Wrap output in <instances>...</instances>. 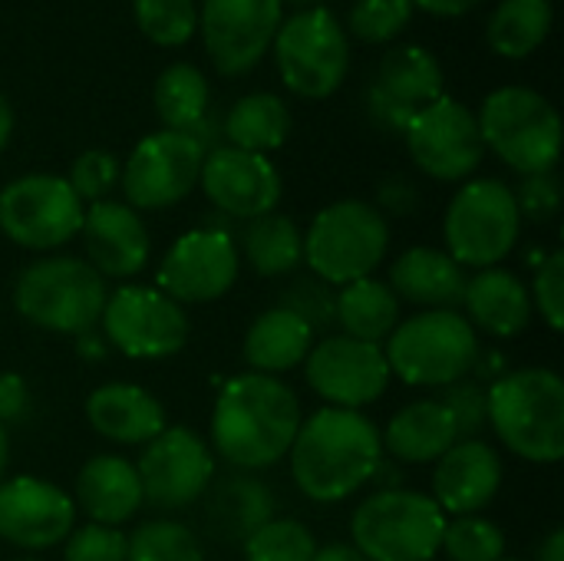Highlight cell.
Segmentation results:
<instances>
[{"label": "cell", "instance_id": "obj_4", "mask_svg": "<svg viewBox=\"0 0 564 561\" xmlns=\"http://www.w3.org/2000/svg\"><path fill=\"white\" fill-rule=\"evenodd\" d=\"M106 278L83 258L53 255L26 265L13 281V304L23 321L50 334H86L106 308Z\"/></svg>", "mask_w": 564, "mask_h": 561}, {"label": "cell", "instance_id": "obj_54", "mask_svg": "<svg viewBox=\"0 0 564 561\" xmlns=\"http://www.w3.org/2000/svg\"><path fill=\"white\" fill-rule=\"evenodd\" d=\"M10 136H13V106H10V99L0 93V152L7 149Z\"/></svg>", "mask_w": 564, "mask_h": 561}, {"label": "cell", "instance_id": "obj_18", "mask_svg": "<svg viewBox=\"0 0 564 561\" xmlns=\"http://www.w3.org/2000/svg\"><path fill=\"white\" fill-rule=\"evenodd\" d=\"M238 268L241 255L231 235L192 228L169 248L159 268V284L175 304H208L231 291Z\"/></svg>", "mask_w": 564, "mask_h": 561}, {"label": "cell", "instance_id": "obj_5", "mask_svg": "<svg viewBox=\"0 0 564 561\" xmlns=\"http://www.w3.org/2000/svg\"><path fill=\"white\" fill-rule=\"evenodd\" d=\"M482 145L522 175L555 172L562 152L558 109L529 86H502L486 96L479 116Z\"/></svg>", "mask_w": 564, "mask_h": 561}, {"label": "cell", "instance_id": "obj_11", "mask_svg": "<svg viewBox=\"0 0 564 561\" xmlns=\"http://www.w3.org/2000/svg\"><path fill=\"white\" fill-rule=\"evenodd\" d=\"M83 202L63 175H20L0 192V231L30 251H53L79 235Z\"/></svg>", "mask_w": 564, "mask_h": 561}, {"label": "cell", "instance_id": "obj_26", "mask_svg": "<svg viewBox=\"0 0 564 561\" xmlns=\"http://www.w3.org/2000/svg\"><path fill=\"white\" fill-rule=\"evenodd\" d=\"M466 271L440 248H410L390 268V288L400 301L430 308V311H456L466 294Z\"/></svg>", "mask_w": 564, "mask_h": 561}, {"label": "cell", "instance_id": "obj_31", "mask_svg": "<svg viewBox=\"0 0 564 561\" xmlns=\"http://www.w3.org/2000/svg\"><path fill=\"white\" fill-rule=\"evenodd\" d=\"M400 324V298L380 278H360L337 291V327L344 337L380 344Z\"/></svg>", "mask_w": 564, "mask_h": 561}, {"label": "cell", "instance_id": "obj_35", "mask_svg": "<svg viewBox=\"0 0 564 561\" xmlns=\"http://www.w3.org/2000/svg\"><path fill=\"white\" fill-rule=\"evenodd\" d=\"M155 112L172 132H192L208 116V79L192 63H175L155 79Z\"/></svg>", "mask_w": 564, "mask_h": 561}, {"label": "cell", "instance_id": "obj_41", "mask_svg": "<svg viewBox=\"0 0 564 561\" xmlns=\"http://www.w3.org/2000/svg\"><path fill=\"white\" fill-rule=\"evenodd\" d=\"M413 20L410 0H357L350 7L347 26L364 43H390Z\"/></svg>", "mask_w": 564, "mask_h": 561}, {"label": "cell", "instance_id": "obj_56", "mask_svg": "<svg viewBox=\"0 0 564 561\" xmlns=\"http://www.w3.org/2000/svg\"><path fill=\"white\" fill-rule=\"evenodd\" d=\"M284 3V0H281ZM288 3H297V7H311V3H321V0H288Z\"/></svg>", "mask_w": 564, "mask_h": 561}, {"label": "cell", "instance_id": "obj_23", "mask_svg": "<svg viewBox=\"0 0 564 561\" xmlns=\"http://www.w3.org/2000/svg\"><path fill=\"white\" fill-rule=\"evenodd\" d=\"M502 486V460L482 440H459L436 460L433 503L453 516H479Z\"/></svg>", "mask_w": 564, "mask_h": 561}, {"label": "cell", "instance_id": "obj_16", "mask_svg": "<svg viewBox=\"0 0 564 561\" xmlns=\"http://www.w3.org/2000/svg\"><path fill=\"white\" fill-rule=\"evenodd\" d=\"M281 0H205L198 30L221 76H245L271 50L281 26Z\"/></svg>", "mask_w": 564, "mask_h": 561}, {"label": "cell", "instance_id": "obj_20", "mask_svg": "<svg viewBox=\"0 0 564 561\" xmlns=\"http://www.w3.org/2000/svg\"><path fill=\"white\" fill-rule=\"evenodd\" d=\"M76 503L53 483L36 476H10L0 479V539L26 549L43 552L73 532Z\"/></svg>", "mask_w": 564, "mask_h": 561}, {"label": "cell", "instance_id": "obj_8", "mask_svg": "<svg viewBox=\"0 0 564 561\" xmlns=\"http://www.w3.org/2000/svg\"><path fill=\"white\" fill-rule=\"evenodd\" d=\"M354 549L367 561H430L446 532V513L433 496L387 489L364 499L350 519Z\"/></svg>", "mask_w": 564, "mask_h": 561}, {"label": "cell", "instance_id": "obj_39", "mask_svg": "<svg viewBox=\"0 0 564 561\" xmlns=\"http://www.w3.org/2000/svg\"><path fill=\"white\" fill-rule=\"evenodd\" d=\"M453 561H502L506 559V532L482 516H456L446 522L443 546Z\"/></svg>", "mask_w": 564, "mask_h": 561}, {"label": "cell", "instance_id": "obj_53", "mask_svg": "<svg viewBox=\"0 0 564 561\" xmlns=\"http://www.w3.org/2000/svg\"><path fill=\"white\" fill-rule=\"evenodd\" d=\"M539 561H564V532L562 529L549 532V539H545V542H542V549H539Z\"/></svg>", "mask_w": 564, "mask_h": 561}, {"label": "cell", "instance_id": "obj_10", "mask_svg": "<svg viewBox=\"0 0 564 561\" xmlns=\"http://www.w3.org/2000/svg\"><path fill=\"white\" fill-rule=\"evenodd\" d=\"M271 46L284 86L304 99L334 96L350 66L347 30L327 7L297 10L294 17L281 20Z\"/></svg>", "mask_w": 564, "mask_h": 561}, {"label": "cell", "instance_id": "obj_46", "mask_svg": "<svg viewBox=\"0 0 564 561\" xmlns=\"http://www.w3.org/2000/svg\"><path fill=\"white\" fill-rule=\"evenodd\" d=\"M519 215L529 222H552L562 208V182L555 172H539V175H525L522 185L512 192Z\"/></svg>", "mask_w": 564, "mask_h": 561}, {"label": "cell", "instance_id": "obj_47", "mask_svg": "<svg viewBox=\"0 0 564 561\" xmlns=\"http://www.w3.org/2000/svg\"><path fill=\"white\" fill-rule=\"evenodd\" d=\"M383 218L387 215H397V218H406L420 208V188L413 179L406 175H387L380 185H377V205H373Z\"/></svg>", "mask_w": 564, "mask_h": 561}, {"label": "cell", "instance_id": "obj_58", "mask_svg": "<svg viewBox=\"0 0 564 561\" xmlns=\"http://www.w3.org/2000/svg\"><path fill=\"white\" fill-rule=\"evenodd\" d=\"M502 561H512V559H502Z\"/></svg>", "mask_w": 564, "mask_h": 561}, {"label": "cell", "instance_id": "obj_14", "mask_svg": "<svg viewBox=\"0 0 564 561\" xmlns=\"http://www.w3.org/2000/svg\"><path fill=\"white\" fill-rule=\"evenodd\" d=\"M205 162V149L188 132H152L145 136L129 162L122 165V192L129 208L159 212L178 205L198 182Z\"/></svg>", "mask_w": 564, "mask_h": 561}, {"label": "cell", "instance_id": "obj_44", "mask_svg": "<svg viewBox=\"0 0 564 561\" xmlns=\"http://www.w3.org/2000/svg\"><path fill=\"white\" fill-rule=\"evenodd\" d=\"M63 561H126V536L112 526L86 522L66 536Z\"/></svg>", "mask_w": 564, "mask_h": 561}, {"label": "cell", "instance_id": "obj_3", "mask_svg": "<svg viewBox=\"0 0 564 561\" xmlns=\"http://www.w3.org/2000/svg\"><path fill=\"white\" fill-rule=\"evenodd\" d=\"M489 427L529 463H558L564 456V384L549 367L509 370L486 390Z\"/></svg>", "mask_w": 564, "mask_h": 561}, {"label": "cell", "instance_id": "obj_38", "mask_svg": "<svg viewBox=\"0 0 564 561\" xmlns=\"http://www.w3.org/2000/svg\"><path fill=\"white\" fill-rule=\"evenodd\" d=\"M274 308L291 311L297 321L307 324V331H311L314 337H317V334L327 337V331L337 324V291H334L327 281L314 278V274L294 278V281L278 294V304H274Z\"/></svg>", "mask_w": 564, "mask_h": 561}, {"label": "cell", "instance_id": "obj_9", "mask_svg": "<svg viewBox=\"0 0 564 561\" xmlns=\"http://www.w3.org/2000/svg\"><path fill=\"white\" fill-rule=\"evenodd\" d=\"M522 215L516 205V195L499 179H476L466 182L443 222L446 235V255L459 268H496L506 261L519 241Z\"/></svg>", "mask_w": 564, "mask_h": 561}, {"label": "cell", "instance_id": "obj_51", "mask_svg": "<svg viewBox=\"0 0 564 561\" xmlns=\"http://www.w3.org/2000/svg\"><path fill=\"white\" fill-rule=\"evenodd\" d=\"M410 3L433 13V17H463V13L476 10L482 0H410Z\"/></svg>", "mask_w": 564, "mask_h": 561}, {"label": "cell", "instance_id": "obj_15", "mask_svg": "<svg viewBox=\"0 0 564 561\" xmlns=\"http://www.w3.org/2000/svg\"><path fill=\"white\" fill-rule=\"evenodd\" d=\"M403 136L416 169L436 182L469 179L486 155L476 112L449 96L420 109Z\"/></svg>", "mask_w": 564, "mask_h": 561}, {"label": "cell", "instance_id": "obj_43", "mask_svg": "<svg viewBox=\"0 0 564 561\" xmlns=\"http://www.w3.org/2000/svg\"><path fill=\"white\" fill-rule=\"evenodd\" d=\"M440 403L449 410L453 423H456V433L459 440H476L486 423H489V403H486V387L476 384V380H456L449 387H443V397Z\"/></svg>", "mask_w": 564, "mask_h": 561}, {"label": "cell", "instance_id": "obj_12", "mask_svg": "<svg viewBox=\"0 0 564 561\" xmlns=\"http://www.w3.org/2000/svg\"><path fill=\"white\" fill-rule=\"evenodd\" d=\"M102 334L109 347L132 360H162L188 344V314L169 294L142 284H126L106 298Z\"/></svg>", "mask_w": 564, "mask_h": 561}, {"label": "cell", "instance_id": "obj_30", "mask_svg": "<svg viewBox=\"0 0 564 561\" xmlns=\"http://www.w3.org/2000/svg\"><path fill=\"white\" fill-rule=\"evenodd\" d=\"M314 347V334L304 321H297L284 308H271L254 317L245 334V360L254 374H284L307 360Z\"/></svg>", "mask_w": 564, "mask_h": 561}, {"label": "cell", "instance_id": "obj_33", "mask_svg": "<svg viewBox=\"0 0 564 561\" xmlns=\"http://www.w3.org/2000/svg\"><path fill=\"white\" fill-rule=\"evenodd\" d=\"M241 255L261 278H281L304 261V235L294 218L268 212L241 231Z\"/></svg>", "mask_w": 564, "mask_h": 561}, {"label": "cell", "instance_id": "obj_52", "mask_svg": "<svg viewBox=\"0 0 564 561\" xmlns=\"http://www.w3.org/2000/svg\"><path fill=\"white\" fill-rule=\"evenodd\" d=\"M311 561H367V559H364L354 546H340V542H334V546H327V549H317Z\"/></svg>", "mask_w": 564, "mask_h": 561}, {"label": "cell", "instance_id": "obj_1", "mask_svg": "<svg viewBox=\"0 0 564 561\" xmlns=\"http://www.w3.org/2000/svg\"><path fill=\"white\" fill-rule=\"evenodd\" d=\"M297 430L301 403L294 390L268 374H241L228 380L212 410L215 453L245 473L284 460Z\"/></svg>", "mask_w": 564, "mask_h": 561}, {"label": "cell", "instance_id": "obj_24", "mask_svg": "<svg viewBox=\"0 0 564 561\" xmlns=\"http://www.w3.org/2000/svg\"><path fill=\"white\" fill-rule=\"evenodd\" d=\"M86 420L99 436L119 446H145L169 427L162 403L135 384H106L93 390L86 400Z\"/></svg>", "mask_w": 564, "mask_h": 561}, {"label": "cell", "instance_id": "obj_34", "mask_svg": "<svg viewBox=\"0 0 564 561\" xmlns=\"http://www.w3.org/2000/svg\"><path fill=\"white\" fill-rule=\"evenodd\" d=\"M552 0H502L486 26L489 46L499 56L525 60L532 56L552 30Z\"/></svg>", "mask_w": 564, "mask_h": 561}, {"label": "cell", "instance_id": "obj_25", "mask_svg": "<svg viewBox=\"0 0 564 561\" xmlns=\"http://www.w3.org/2000/svg\"><path fill=\"white\" fill-rule=\"evenodd\" d=\"M268 519H274V496L248 473L221 476L205 489V529L212 539L245 546Z\"/></svg>", "mask_w": 564, "mask_h": 561}, {"label": "cell", "instance_id": "obj_57", "mask_svg": "<svg viewBox=\"0 0 564 561\" xmlns=\"http://www.w3.org/2000/svg\"><path fill=\"white\" fill-rule=\"evenodd\" d=\"M13 561H36V559H13Z\"/></svg>", "mask_w": 564, "mask_h": 561}, {"label": "cell", "instance_id": "obj_29", "mask_svg": "<svg viewBox=\"0 0 564 561\" xmlns=\"http://www.w3.org/2000/svg\"><path fill=\"white\" fill-rule=\"evenodd\" d=\"M380 443L383 453H390L400 463H436L459 443V433L449 410L440 400H416L393 413Z\"/></svg>", "mask_w": 564, "mask_h": 561}, {"label": "cell", "instance_id": "obj_32", "mask_svg": "<svg viewBox=\"0 0 564 561\" xmlns=\"http://www.w3.org/2000/svg\"><path fill=\"white\" fill-rule=\"evenodd\" d=\"M288 132H291V109L274 93L241 96L221 122V136L228 139V145L254 155H268L281 149Z\"/></svg>", "mask_w": 564, "mask_h": 561}, {"label": "cell", "instance_id": "obj_21", "mask_svg": "<svg viewBox=\"0 0 564 561\" xmlns=\"http://www.w3.org/2000/svg\"><path fill=\"white\" fill-rule=\"evenodd\" d=\"M208 202L228 218H261L281 202V175L268 155H254L235 145L205 152L198 175Z\"/></svg>", "mask_w": 564, "mask_h": 561}, {"label": "cell", "instance_id": "obj_19", "mask_svg": "<svg viewBox=\"0 0 564 561\" xmlns=\"http://www.w3.org/2000/svg\"><path fill=\"white\" fill-rule=\"evenodd\" d=\"M446 76L440 60L423 46H393L367 89V112L383 132H406L413 116L443 99Z\"/></svg>", "mask_w": 564, "mask_h": 561}, {"label": "cell", "instance_id": "obj_13", "mask_svg": "<svg viewBox=\"0 0 564 561\" xmlns=\"http://www.w3.org/2000/svg\"><path fill=\"white\" fill-rule=\"evenodd\" d=\"M142 503L155 513H182L205 496L215 479V456L188 427H165L145 443L135 463Z\"/></svg>", "mask_w": 564, "mask_h": 561}, {"label": "cell", "instance_id": "obj_49", "mask_svg": "<svg viewBox=\"0 0 564 561\" xmlns=\"http://www.w3.org/2000/svg\"><path fill=\"white\" fill-rule=\"evenodd\" d=\"M109 350H112V347H109L106 334L96 331V327L76 337V357L86 360V364H102V360L109 357Z\"/></svg>", "mask_w": 564, "mask_h": 561}, {"label": "cell", "instance_id": "obj_27", "mask_svg": "<svg viewBox=\"0 0 564 561\" xmlns=\"http://www.w3.org/2000/svg\"><path fill=\"white\" fill-rule=\"evenodd\" d=\"M463 308L473 327L499 341L519 337L529 327L532 311H535L529 288L506 268H482L479 274H473L466 281Z\"/></svg>", "mask_w": 564, "mask_h": 561}, {"label": "cell", "instance_id": "obj_37", "mask_svg": "<svg viewBox=\"0 0 564 561\" xmlns=\"http://www.w3.org/2000/svg\"><path fill=\"white\" fill-rule=\"evenodd\" d=\"M142 36L155 46H182L198 30L195 0H132Z\"/></svg>", "mask_w": 564, "mask_h": 561}, {"label": "cell", "instance_id": "obj_50", "mask_svg": "<svg viewBox=\"0 0 564 561\" xmlns=\"http://www.w3.org/2000/svg\"><path fill=\"white\" fill-rule=\"evenodd\" d=\"M469 374H476L479 380L476 384H496L499 377H506L509 374V367H506V357L502 354H496V350H479L476 354V364H473V370Z\"/></svg>", "mask_w": 564, "mask_h": 561}, {"label": "cell", "instance_id": "obj_40", "mask_svg": "<svg viewBox=\"0 0 564 561\" xmlns=\"http://www.w3.org/2000/svg\"><path fill=\"white\" fill-rule=\"evenodd\" d=\"M317 552V542L304 522L294 519H268L248 542V561H311Z\"/></svg>", "mask_w": 564, "mask_h": 561}, {"label": "cell", "instance_id": "obj_42", "mask_svg": "<svg viewBox=\"0 0 564 561\" xmlns=\"http://www.w3.org/2000/svg\"><path fill=\"white\" fill-rule=\"evenodd\" d=\"M122 175V165L112 152L106 149H86L83 155H76L73 169H69V188L76 192L79 202H102L116 182Z\"/></svg>", "mask_w": 564, "mask_h": 561}, {"label": "cell", "instance_id": "obj_6", "mask_svg": "<svg viewBox=\"0 0 564 561\" xmlns=\"http://www.w3.org/2000/svg\"><path fill=\"white\" fill-rule=\"evenodd\" d=\"M390 248L387 218L360 198H344L314 215L304 235V261L314 278L334 284H350L370 278Z\"/></svg>", "mask_w": 564, "mask_h": 561}, {"label": "cell", "instance_id": "obj_36", "mask_svg": "<svg viewBox=\"0 0 564 561\" xmlns=\"http://www.w3.org/2000/svg\"><path fill=\"white\" fill-rule=\"evenodd\" d=\"M126 561H205V552L188 526L152 519L126 539Z\"/></svg>", "mask_w": 564, "mask_h": 561}, {"label": "cell", "instance_id": "obj_45", "mask_svg": "<svg viewBox=\"0 0 564 561\" xmlns=\"http://www.w3.org/2000/svg\"><path fill=\"white\" fill-rule=\"evenodd\" d=\"M532 308H539L542 321L552 331L564 327V255L552 251L539 261L535 281H532Z\"/></svg>", "mask_w": 564, "mask_h": 561}, {"label": "cell", "instance_id": "obj_28", "mask_svg": "<svg viewBox=\"0 0 564 561\" xmlns=\"http://www.w3.org/2000/svg\"><path fill=\"white\" fill-rule=\"evenodd\" d=\"M76 506L96 526H122L142 509L139 473L129 460L102 453L83 463L76 476Z\"/></svg>", "mask_w": 564, "mask_h": 561}, {"label": "cell", "instance_id": "obj_55", "mask_svg": "<svg viewBox=\"0 0 564 561\" xmlns=\"http://www.w3.org/2000/svg\"><path fill=\"white\" fill-rule=\"evenodd\" d=\"M7 463H10V440H7V430L0 427V479L7 473Z\"/></svg>", "mask_w": 564, "mask_h": 561}, {"label": "cell", "instance_id": "obj_48", "mask_svg": "<svg viewBox=\"0 0 564 561\" xmlns=\"http://www.w3.org/2000/svg\"><path fill=\"white\" fill-rule=\"evenodd\" d=\"M30 410V387L20 374H0V427L20 423Z\"/></svg>", "mask_w": 564, "mask_h": 561}, {"label": "cell", "instance_id": "obj_17", "mask_svg": "<svg viewBox=\"0 0 564 561\" xmlns=\"http://www.w3.org/2000/svg\"><path fill=\"white\" fill-rule=\"evenodd\" d=\"M304 370L311 390L340 410H360L380 400L393 377L380 344H364L344 334L314 344L304 360Z\"/></svg>", "mask_w": 564, "mask_h": 561}, {"label": "cell", "instance_id": "obj_22", "mask_svg": "<svg viewBox=\"0 0 564 561\" xmlns=\"http://www.w3.org/2000/svg\"><path fill=\"white\" fill-rule=\"evenodd\" d=\"M79 235L86 265L99 278H132L149 261V231L142 215L126 202H93L89 212H83Z\"/></svg>", "mask_w": 564, "mask_h": 561}, {"label": "cell", "instance_id": "obj_7", "mask_svg": "<svg viewBox=\"0 0 564 561\" xmlns=\"http://www.w3.org/2000/svg\"><path fill=\"white\" fill-rule=\"evenodd\" d=\"M479 354L476 327L456 311H423L393 327L383 357L390 374L410 387H449L463 380Z\"/></svg>", "mask_w": 564, "mask_h": 561}, {"label": "cell", "instance_id": "obj_2", "mask_svg": "<svg viewBox=\"0 0 564 561\" xmlns=\"http://www.w3.org/2000/svg\"><path fill=\"white\" fill-rule=\"evenodd\" d=\"M291 476L314 503H340L364 489L383 460L380 430L360 410L324 407L301 423L291 450Z\"/></svg>", "mask_w": 564, "mask_h": 561}]
</instances>
